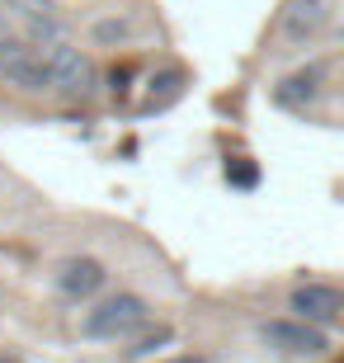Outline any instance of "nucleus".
<instances>
[{"instance_id": "obj_9", "label": "nucleus", "mask_w": 344, "mask_h": 363, "mask_svg": "<svg viewBox=\"0 0 344 363\" xmlns=\"http://www.w3.org/2000/svg\"><path fill=\"white\" fill-rule=\"evenodd\" d=\"M160 345H170V330H165V325H160V330H156V335H151V340H142V345H137V350H128V354H137V359H142V354L160 350Z\"/></svg>"}, {"instance_id": "obj_2", "label": "nucleus", "mask_w": 344, "mask_h": 363, "mask_svg": "<svg viewBox=\"0 0 344 363\" xmlns=\"http://www.w3.org/2000/svg\"><path fill=\"white\" fill-rule=\"evenodd\" d=\"M0 81L14 85V90H28V94H48L52 90V71L48 62L38 57V48L28 38H0Z\"/></svg>"}, {"instance_id": "obj_8", "label": "nucleus", "mask_w": 344, "mask_h": 363, "mask_svg": "<svg viewBox=\"0 0 344 363\" xmlns=\"http://www.w3.org/2000/svg\"><path fill=\"white\" fill-rule=\"evenodd\" d=\"M5 10L24 14V19H38V14H52V0H0Z\"/></svg>"}, {"instance_id": "obj_1", "label": "nucleus", "mask_w": 344, "mask_h": 363, "mask_svg": "<svg viewBox=\"0 0 344 363\" xmlns=\"http://www.w3.org/2000/svg\"><path fill=\"white\" fill-rule=\"evenodd\" d=\"M146 316H151V307H146V297L137 293H113L104 297L94 311H85V335L90 340H128L133 330H142Z\"/></svg>"}, {"instance_id": "obj_4", "label": "nucleus", "mask_w": 344, "mask_h": 363, "mask_svg": "<svg viewBox=\"0 0 344 363\" xmlns=\"http://www.w3.org/2000/svg\"><path fill=\"white\" fill-rule=\"evenodd\" d=\"M260 335H265L278 354H292V359H321V354L331 350V335H326L316 321H302V316L265 321V325H260Z\"/></svg>"}, {"instance_id": "obj_5", "label": "nucleus", "mask_w": 344, "mask_h": 363, "mask_svg": "<svg viewBox=\"0 0 344 363\" xmlns=\"http://www.w3.org/2000/svg\"><path fill=\"white\" fill-rule=\"evenodd\" d=\"M288 307L302 316V321H316V325H331L344 316V293L331 288V283H302V288H292Z\"/></svg>"}, {"instance_id": "obj_6", "label": "nucleus", "mask_w": 344, "mask_h": 363, "mask_svg": "<svg viewBox=\"0 0 344 363\" xmlns=\"http://www.w3.org/2000/svg\"><path fill=\"white\" fill-rule=\"evenodd\" d=\"M104 283H109V269L99 264V259H90V255L67 259V264H62V274H57V288H62L67 297H94Z\"/></svg>"}, {"instance_id": "obj_3", "label": "nucleus", "mask_w": 344, "mask_h": 363, "mask_svg": "<svg viewBox=\"0 0 344 363\" xmlns=\"http://www.w3.org/2000/svg\"><path fill=\"white\" fill-rule=\"evenodd\" d=\"M38 48V57L48 62V71H52V90L62 94H90L94 90V62L80 48H71L67 38L57 43H33Z\"/></svg>"}, {"instance_id": "obj_13", "label": "nucleus", "mask_w": 344, "mask_h": 363, "mask_svg": "<svg viewBox=\"0 0 344 363\" xmlns=\"http://www.w3.org/2000/svg\"><path fill=\"white\" fill-rule=\"evenodd\" d=\"M0 363H19V359H10V354H0Z\"/></svg>"}, {"instance_id": "obj_7", "label": "nucleus", "mask_w": 344, "mask_h": 363, "mask_svg": "<svg viewBox=\"0 0 344 363\" xmlns=\"http://www.w3.org/2000/svg\"><path fill=\"white\" fill-rule=\"evenodd\" d=\"M326 5H331V0H292L288 14H283V33H288L292 43L311 38V33L326 24Z\"/></svg>"}, {"instance_id": "obj_12", "label": "nucleus", "mask_w": 344, "mask_h": 363, "mask_svg": "<svg viewBox=\"0 0 344 363\" xmlns=\"http://www.w3.org/2000/svg\"><path fill=\"white\" fill-rule=\"evenodd\" d=\"M0 14H5V10H0ZM5 33H10V28H5V19H0V38H5Z\"/></svg>"}, {"instance_id": "obj_11", "label": "nucleus", "mask_w": 344, "mask_h": 363, "mask_svg": "<svg viewBox=\"0 0 344 363\" xmlns=\"http://www.w3.org/2000/svg\"><path fill=\"white\" fill-rule=\"evenodd\" d=\"M165 363H208V359H199V354H174V359H165Z\"/></svg>"}, {"instance_id": "obj_10", "label": "nucleus", "mask_w": 344, "mask_h": 363, "mask_svg": "<svg viewBox=\"0 0 344 363\" xmlns=\"http://www.w3.org/2000/svg\"><path fill=\"white\" fill-rule=\"evenodd\" d=\"M94 33H99V38H123V24H99Z\"/></svg>"}]
</instances>
